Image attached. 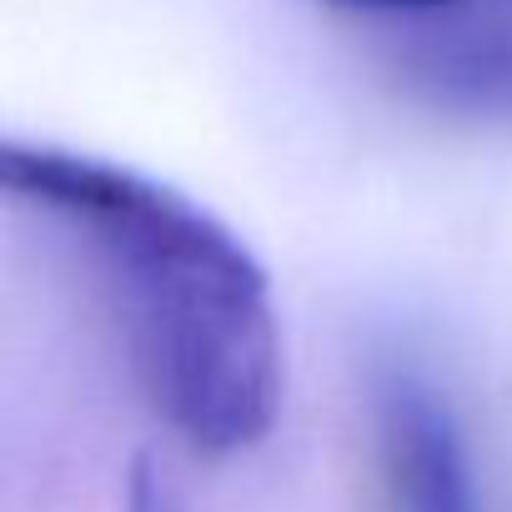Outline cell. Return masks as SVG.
<instances>
[{"label":"cell","instance_id":"6da1fadb","mask_svg":"<svg viewBox=\"0 0 512 512\" xmlns=\"http://www.w3.org/2000/svg\"><path fill=\"white\" fill-rule=\"evenodd\" d=\"M11 201L86 262L156 422L196 457L262 447L282 412V322L256 251L196 196L56 141L0 146Z\"/></svg>","mask_w":512,"mask_h":512},{"label":"cell","instance_id":"7a4b0ae2","mask_svg":"<svg viewBox=\"0 0 512 512\" xmlns=\"http://www.w3.org/2000/svg\"><path fill=\"white\" fill-rule=\"evenodd\" d=\"M367 427L382 512H477L462 417L422 362L402 352L372 362Z\"/></svg>","mask_w":512,"mask_h":512},{"label":"cell","instance_id":"3957f363","mask_svg":"<svg viewBox=\"0 0 512 512\" xmlns=\"http://www.w3.org/2000/svg\"><path fill=\"white\" fill-rule=\"evenodd\" d=\"M392 66L432 111L512 126V0H457L397 21Z\"/></svg>","mask_w":512,"mask_h":512},{"label":"cell","instance_id":"277c9868","mask_svg":"<svg viewBox=\"0 0 512 512\" xmlns=\"http://www.w3.org/2000/svg\"><path fill=\"white\" fill-rule=\"evenodd\" d=\"M126 512H191V502L156 462H136L126 482Z\"/></svg>","mask_w":512,"mask_h":512},{"label":"cell","instance_id":"5b68a950","mask_svg":"<svg viewBox=\"0 0 512 512\" xmlns=\"http://www.w3.org/2000/svg\"><path fill=\"white\" fill-rule=\"evenodd\" d=\"M332 6L367 11V16H387V21H412V16H432V11H442V6H457V0H332Z\"/></svg>","mask_w":512,"mask_h":512}]
</instances>
